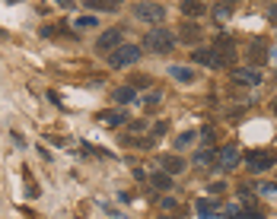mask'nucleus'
<instances>
[{
    "label": "nucleus",
    "mask_w": 277,
    "mask_h": 219,
    "mask_svg": "<svg viewBox=\"0 0 277 219\" xmlns=\"http://www.w3.org/2000/svg\"><path fill=\"white\" fill-rule=\"evenodd\" d=\"M143 48L153 51V54H169L175 48V32H169V29H150V35L143 39Z\"/></svg>",
    "instance_id": "obj_1"
},
{
    "label": "nucleus",
    "mask_w": 277,
    "mask_h": 219,
    "mask_svg": "<svg viewBox=\"0 0 277 219\" xmlns=\"http://www.w3.org/2000/svg\"><path fill=\"white\" fill-rule=\"evenodd\" d=\"M140 48L137 45H131V42H125L121 48H115L112 54H108V67H115V70H121V67H131V64H137L140 60Z\"/></svg>",
    "instance_id": "obj_2"
},
{
    "label": "nucleus",
    "mask_w": 277,
    "mask_h": 219,
    "mask_svg": "<svg viewBox=\"0 0 277 219\" xmlns=\"http://www.w3.org/2000/svg\"><path fill=\"white\" fill-rule=\"evenodd\" d=\"M131 13H134L140 22H153V26L166 19V10L160 4H153V0H140V4H134V7H131Z\"/></svg>",
    "instance_id": "obj_3"
},
{
    "label": "nucleus",
    "mask_w": 277,
    "mask_h": 219,
    "mask_svg": "<svg viewBox=\"0 0 277 219\" xmlns=\"http://www.w3.org/2000/svg\"><path fill=\"white\" fill-rule=\"evenodd\" d=\"M125 45V29L121 26H112V29H105L99 35V42H96V51L99 54H112L115 48H121Z\"/></svg>",
    "instance_id": "obj_4"
},
{
    "label": "nucleus",
    "mask_w": 277,
    "mask_h": 219,
    "mask_svg": "<svg viewBox=\"0 0 277 219\" xmlns=\"http://www.w3.org/2000/svg\"><path fill=\"white\" fill-rule=\"evenodd\" d=\"M213 51H217V57H220L223 67H233V60H236V45H233L230 35H220V39L213 42Z\"/></svg>",
    "instance_id": "obj_5"
},
{
    "label": "nucleus",
    "mask_w": 277,
    "mask_h": 219,
    "mask_svg": "<svg viewBox=\"0 0 277 219\" xmlns=\"http://www.w3.org/2000/svg\"><path fill=\"white\" fill-rule=\"evenodd\" d=\"M230 80L236 83V86H258V83H261V73L255 67H233L230 70Z\"/></svg>",
    "instance_id": "obj_6"
},
{
    "label": "nucleus",
    "mask_w": 277,
    "mask_h": 219,
    "mask_svg": "<svg viewBox=\"0 0 277 219\" xmlns=\"http://www.w3.org/2000/svg\"><path fill=\"white\" fill-rule=\"evenodd\" d=\"M274 165V156L271 153H264V150H258V153H249V168L252 172H268V168Z\"/></svg>",
    "instance_id": "obj_7"
},
{
    "label": "nucleus",
    "mask_w": 277,
    "mask_h": 219,
    "mask_svg": "<svg viewBox=\"0 0 277 219\" xmlns=\"http://www.w3.org/2000/svg\"><path fill=\"white\" fill-rule=\"evenodd\" d=\"M191 57H195V64H201V67H217V70L223 67L213 48H195V54H191Z\"/></svg>",
    "instance_id": "obj_8"
},
{
    "label": "nucleus",
    "mask_w": 277,
    "mask_h": 219,
    "mask_svg": "<svg viewBox=\"0 0 277 219\" xmlns=\"http://www.w3.org/2000/svg\"><path fill=\"white\" fill-rule=\"evenodd\" d=\"M239 159H242V156H239V146H236V143H226L223 150H220V165L226 168V172H230V168H236Z\"/></svg>",
    "instance_id": "obj_9"
},
{
    "label": "nucleus",
    "mask_w": 277,
    "mask_h": 219,
    "mask_svg": "<svg viewBox=\"0 0 277 219\" xmlns=\"http://www.w3.org/2000/svg\"><path fill=\"white\" fill-rule=\"evenodd\" d=\"M217 159H220V156H217L213 146H201V150L195 153V165H198V168H210Z\"/></svg>",
    "instance_id": "obj_10"
},
{
    "label": "nucleus",
    "mask_w": 277,
    "mask_h": 219,
    "mask_svg": "<svg viewBox=\"0 0 277 219\" xmlns=\"http://www.w3.org/2000/svg\"><path fill=\"white\" fill-rule=\"evenodd\" d=\"M178 39H182L185 45H198L201 42V29L195 26V22H182V26H178Z\"/></svg>",
    "instance_id": "obj_11"
},
{
    "label": "nucleus",
    "mask_w": 277,
    "mask_h": 219,
    "mask_svg": "<svg viewBox=\"0 0 277 219\" xmlns=\"http://www.w3.org/2000/svg\"><path fill=\"white\" fill-rule=\"evenodd\" d=\"M204 13H207V7H204L201 0H182V16L198 19V16H204Z\"/></svg>",
    "instance_id": "obj_12"
},
{
    "label": "nucleus",
    "mask_w": 277,
    "mask_h": 219,
    "mask_svg": "<svg viewBox=\"0 0 277 219\" xmlns=\"http://www.w3.org/2000/svg\"><path fill=\"white\" fill-rule=\"evenodd\" d=\"M264 54H268V45H264L261 39H255V42H252V48H249L252 67H261V64H264Z\"/></svg>",
    "instance_id": "obj_13"
},
{
    "label": "nucleus",
    "mask_w": 277,
    "mask_h": 219,
    "mask_svg": "<svg viewBox=\"0 0 277 219\" xmlns=\"http://www.w3.org/2000/svg\"><path fill=\"white\" fill-rule=\"evenodd\" d=\"M163 172H169V175L185 172V159H178V156H163Z\"/></svg>",
    "instance_id": "obj_14"
},
{
    "label": "nucleus",
    "mask_w": 277,
    "mask_h": 219,
    "mask_svg": "<svg viewBox=\"0 0 277 219\" xmlns=\"http://www.w3.org/2000/svg\"><path fill=\"white\" fill-rule=\"evenodd\" d=\"M217 213H220V203H217V200H198V216L201 219H210Z\"/></svg>",
    "instance_id": "obj_15"
},
{
    "label": "nucleus",
    "mask_w": 277,
    "mask_h": 219,
    "mask_svg": "<svg viewBox=\"0 0 277 219\" xmlns=\"http://www.w3.org/2000/svg\"><path fill=\"white\" fill-rule=\"evenodd\" d=\"M150 185L160 188V191H169V188H172V175H169V172H153V175H150Z\"/></svg>",
    "instance_id": "obj_16"
},
{
    "label": "nucleus",
    "mask_w": 277,
    "mask_h": 219,
    "mask_svg": "<svg viewBox=\"0 0 277 219\" xmlns=\"http://www.w3.org/2000/svg\"><path fill=\"white\" fill-rule=\"evenodd\" d=\"M86 7L96 13H112V10H118V0H86Z\"/></svg>",
    "instance_id": "obj_17"
},
{
    "label": "nucleus",
    "mask_w": 277,
    "mask_h": 219,
    "mask_svg": "<svg viewBox=\"0 0 277 219\" xmlns=\"http://www.w3.org/2000/svg\"><path fill=\"white\" fill-rule=\"evenodd\" d=\"M169 77L178 83H195V70L191 67H169Z\"/></svg>",
    "instance_id": "obj_18"
},
{
    "label": "nucleus",
    "mask_w": 277,
    "mask_h": 219,
    "mask_svg": "<svg viewBox=\"0 0 277 219\" xmlns=\"http://www.w3.org/2000/svg\"><path fill=\"white\" fill-rule=\"evenodd\" d=\"M112 99H115L118 105H128V102H134V89H131V86H118V89L112 92Z\"/></svg>",
    "instance_id": "obj_19"
},
{
    "label": "nucleus",
    "mask_w": 277,
    "mask_h": 219,
    "mask_svg": "<svg viewBox=\"0 0 277 219\" xmlns=\"http://www.w3.org/2000/svg\"><path fill=\"white\" fill-rule=\"evenodd\" d=\"M99 118L105 121L108 127H118V124H125V121H128V115H125V112H102Z\"/></svg>",
    "instance_id": "obj_20"
},
{
    "label": "nucleus",
    "mask_w": 277,
    "mask_h": 219,
    "mask_svg": "<svg viewBox=\"0 0 277 219\" xmlns=\"http://www.w3.org/2000/svg\"><path fill=\"white\" fill-rule=\"evenodd\" d=\"M156 143V137H128V146H137V150H150Z\"/></svg>",
    "instance_id": "obj_21"
},
{
    "label": "nucleus",
    "mask_w": 277,
    "mask_h": 219,
    "mask_svg": "<svg viewBox=\"0 0 277 219\" xmlns=\"http://www.w3.org/2000/svg\"><path fill=\"white\" fill-rule=\"evenodd\" d=\"M195 137H198V133H195V130H185V133H182V137H178V140H175V150H188V146H191V143H195Z\"/></svg>",
    "instance_id": "obj_22"
},
{
    "label": "nucleus",
    "mask_w": 277,
    "mask_h": 219,
    "mask_svg": "<svg viewBox=\"0 0 277 219\" xmlns=\"http://www.w3.org/2000/svg\"><path fill=\"white\" fill-rule=\"evenodd\" d=\"M213 16H217V19H226V16H230V7H226V4L213 7Z\"/></svg>",
    "instance_id": "obj_23"
},
{
    "label": "nucleus",
    "mask_w": 277,
    "mask_h": 219,
    "mask_svg": "<svg viewBox=\"0 0 277 219\" xmlns=\"http://www.w3.org/2000/svg\"><path fill=\"white\" fill-rule=\"evenodd\" d=\"M77 26H80V29H89V26H96V16H80V19H77Z\"/></svg>",
    "instance_id": "obj_24"
},
{
    "label": "nucleus",
    "mask_w": 277,
    "mask_h": 219,
    "mask_svg": "<svg viewBox=\"0 0 277 219\" xmlns=\"http://www.w3.org/2000/svg\"><path fill=\"white\" fill-rule=\"evenodd\" d=\"M261 194H268V197H271V194H277V185H271V181H264V185L258 188Z\"/></svg>",
    "instance_id": "obj_25"
},
{
    "label": "nucleus",
    "mask_w": 277,
    "mask_h": 219,
    "mask_svg": "<svg viewBox=\"0 0 277 219\" xmlns=\"http://www.w3.org/2000/svg\"><path fill=\"white\" fill-rule=\"evenodd\" d=\"M160 203H163V210H175V206H178V203H175V197H163Z\"/></svg>",
    "instance_id": "obj_26"
},
{
    "label": "nucleus",
    "mask_w": 277,
    "mask_h": 219,
    "mask_svg": "<svg viewBox=\"0 0 277 219\" xmlns=\"http://www.w3.org/2000/svg\"><path fill=\"white\" fill-rule=\"evenodd\" d=\"M156 102H160V92H150L147 99H143V105H147V108H150V105H156Z\"/></svg>",
    "instance_id": "obj_27"
},
{
    "label": "nucleus",
    "mask_w": 277,
    "mask_h": 219,
    "mask_svg": "<svg viewBox=\"0 0 277 219\" xmlns=\"http://www.w3.org/2000/svg\"><path fill=\"white\" fill-rule=\"evenodd\" d=\"M166 127H169V124H166V121H160V124L153 127V137H160V133H166Z\"/></svg>",
    "instance_id": "obj_28"
},
{
    "label": "nucleus",
    "mask_w": 277,
    "mask_h": 219,
    "mask_svg": "<svg viewBox=\"0 0 277 219\" xmlns=\"http://www.w3.org/2000/svg\"><path fill=\"white\" fill-rule=\"evenodd\" d=\"M268 19H271V26H277V4L268 10Z\"/></svg>",
    "instance_id": "obj_29"
},
{
    "label": "nucleus",
    "mask_w": 277,
    "mask_h": 219,
    "mask_svg": "<svg viewBox=\"0 0 277 219\" xmlns=\"http://www.w3.org/2000/svg\"><path fill=\"white\" fill-rule=\"evenodd\" d=\"M143 127H147V121H131V130H134V133L143 130Z\"/></svg>",
    "instance_id": "obj_30"
},
{
    "label": "nucleus",
    "mask_w": 277,
    "mask_h": 219,
    "mask_svg": "<svg viewBox=\"0 0 277 219\" xmlns=\"http://www.w3.org/2000/svg\"><path fill=\"white\" fill-rule=\"evenodd\" d=\"M242 219H261V213H252V210H245V213H242Z\"/></svg>",
    "instance_id": "obj_31"
},
{
    "label": "nucleus",
    "mask_w": 277,
    "mask_h": 219,
    "mask_svg": "<svg viewBox=\"0 0 277 219\" xmlns=\"http://www.w3.org/2000/svg\"><path fill=\"white\" fill-rule=\"evenodd\" d=\"M57 4H61V7H67V10H70V7H74V0H57Z\"/></svg>",
    "instance_id": "obj_32"
},
{
    "label": "nucleus",
    "mask_w": 277,
    "mask_h": 219,
    "mask_svg": "<svg viewBox=\"0 0 277 219\" xmlns=\"http://www.w3.org/2000/svg\"><path fill=\"white\" fill-rule=\"evenodd\" d=\"M271 112H274V115H277V95H274V102H271Z\"/></svg>",
    "instance_id": "obj_33"
},
{
    "label": "nucleus",
    "mask_w": 277,
    "mask_h": 219,
    "mask_svg": "<svg viewBox=\"0 0 277 219\" xmlns=\"http://www.w3.org/2000/svg\"><path fill=\"white\" fill-rule=\"evenodd\" d=\"M7 4H19V0H7Z\"/></svg>",
    "instance_id": "obj_34"
}]
</instances>
